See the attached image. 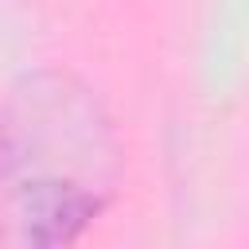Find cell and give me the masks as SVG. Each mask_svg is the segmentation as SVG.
<instances>
[{
	"mask_svg": "<svg viewBox=\"0 0 249 249\" xmlns=\"http://www.w3.org/2000/svg\"><path fill=\"white\" fill-rule=\"evenodd\" d=\"M109 132L86 93L39 82L0 124L4 249H70L109 195Z\"/></svg>",
	"mask_w": 249,
	"mask_h": 249,
	"instance_id": "1",
	"label": "cell"
}]
</instances>
